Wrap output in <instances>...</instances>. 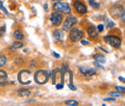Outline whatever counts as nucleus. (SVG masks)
<instances>
[{"label":"nucleus","mask_w":125,"mask_h":106,"mask_svg":"<svg viewBox=\"0 0 125 106\" xmlns=\"http://www.w3.org/2000/svg\"><path fill=\"white\" fill-rule=\"evenodd\" d=\"M48 77H49V74L47 73L45 71H38L35 75H34V78H35V81L40 84V85H43L45 84L48 80Z\"/></svg>","instance_id":"f257e3e1"},{"label":"nucleus","mask_w":125,"mask_h":106,"mask_svg":"<svg viewBox=\"0 0 125 106\" xmlns=\"http://www.w3.org/2000/svg\"><path fill=\"white\" fill-rule=\"evenodd\" d=\"M53 9L56 11V12H58V13H63V14H70V12H71V9H70V7H69V5L68 4H66V3H61V2H59L58 1V3H55L54 4V6H53Z\"/></svg>","instance_id":"f03ea898"},{"label":"nucleus","mask_w":125,"mask_h":106,"mask_svg":"<svg viewBox=\"0 0 125 106\" xmlns=\"http://www.w3.org/2000/svg\"><path fill=\"white\" fill-rule=\"evenodd\" d=\"M30 76H31V72L29 71H21L18 74V82L23 84V85H27V84H30L31 83V79H30Z\"/></svg>","instance_id":"7ed1b4c3"},{"label":"nucleus","mask_w":125,"mask_h":106,"mask_svg":"<svg viewBox=\"0 0 125 106\" xmlns=\"http://www.w3.org/2000/svg\"><path fill=\"white\" fill-rule=\"evenodd\" d=\"M104 40L106 43H108L110 46H112L113 47L118 48L121 46V40L116 36H106L104 38Z\"/></svg>","instance_id":"20e7f679"},{"label":"nucleus","mask_w":125,"mask_h":106,"mask_svg":"<svg viewBox=\"0 0 125 106\" xmlns=\"http://www.w3.org/2000/svg\"><path fill=\"white\" fill-rule=\"evenodd\" d=\"M75 23H76V17L75 16H68V17H66L65 20H64V23H63V30H70L74 26Z\"/></svg>","instance_id":"39448f33"},{"label":"nucleus","mask_w":125,"mask_h":106,"mask_svg":"<svg viewBox=\"0 0 125 106\" xmlns=\"http://www.w3.org/2000/svg\"><path fill=\"white\" fill-rule=\"evenodd\" d=\"M83 37V32L77 28H74L70 31V39L72 42H78Z\"/></svg>","instance_id":"423d86ee"},{"label":"nucleus","mask_w":125,"mask_h":106,"mask_svg":"<svg viewBox=\"0 0 125 106\" xmlns=\"http://www.w3.org/2000/svg\"><path fill=\"white\" fill-rule=\"evenodd\" d=\"M50 20H51V22L53 23V25L59 26L62 21V15H61V14H59L58 12L53 13V14L51 15V16H50Z\"/></svg>","instance_id":"0eeeda50"},{"label":"nucleus","mask_w":125,"mask_h":106,"mask_svg":"<svg viewBox=\"0 0 125 106\" xmlns=\"http://www.w3.org/2000/svg\"><path fill=\"white\" fill-rule=\"evenodd\" d=\"M73 5H74V7H75L76 11L78 12L79 14L84 15V14H86V13H87V7H86V6H85L81 1H74Z\"/></svg>","instance_id":"6e6552de"},{"label":"nucleus","mask_w":125,"mask_h":106,"mask_svg":"<svg viewBox=\"0 0 125 106\" xmlns=\"http://www.w3.org/2000/svg\"><path fill=\"white\" fill-rule=\"evenodd\" d=\"M123 12H124L123 7H121V6H119V5L114 6V7L112 8V10H111V13H112L113 16H115V17L120 16V15H121Z\"/></svg>","instance_id":"1a4fd4ad"},{"label":"nucleus","mask_w":125,"mask_h":106,"mask_svg":"<svg viewBox=\"0 0 125 106\" xmlns=\"http://www.w3.org/2000/svg\"><path fill=\"white\" fill-rule=\"evenodd\" d=\"M79 70H80V71H81L82 73H84L87 77L94 75V74H95V72H96L95 70H94V69H88V68H86V67H80Z\"/></svg>","instance_id":"9d476101"},{"label":"nucleus","mask_w":125,"mask_h":106,"mask_svg":"<svg viewBox=\"0 0 125 106\" xmlns=\"http://www.w3.org/2000/svg\"><path fill=\"white\" fill-rule=\"evenodd\" d=\"M7 79H8V74L5 71H2L0 70V85L1 86H4L7 84Z\"/></svg>","instance_id":"9b49d317"},{"label":"nucleus","mask_w":125,"mask_h":106,"mask_svg":"<svg viewBox=\"0 0 125 106\" xmlns=\"http://www.w3.org/2000/svg\"><path fill=\"white\" fill-rule=\"evenodd\" d=\"M53 36L57 42H62V40H63V34L61 30H55Z\"/></svg>","instance_id":"f8f14e48"},{"label":"nucleus","mask_w":125,"mask_h":106,"mask_svg":"<svg viewBox=\"0 0 125 106\" xmlns=\"http://www.w3.org/2000/svg\"><path fill=\"white\" fill-rule=\"evenodd\" d=\"M88 35L90 38H94L97 36V30L94 26H91L90 28H88Z\"/></svg>","instance_id":"ddd939ff"},{"label":"nucleus","mask_w":125,"mask_h":106,"mask_svg":"<svg viewBox=\"0 0 125 106\" xmlns=\"http://www.w3.org/2000/svg\"><path fill=\"white\" fill-rule=\"evenodd\" d=\"M94 60L96 61V62H98V63H105V56L104 55H102V54H99V53H97V54H95L94 56Z\"/></svg>","instance_id":"4468645a"},{"label":"nucleus","mask_w":125,"mask_h":106,"mask_svg":"<svg viewBox=\"0 0 125 106\" xmlns=\"http://www.w3.org/2000/svg\"><path fill=\"white\" fill-rule=\"evenodd\" d=\"M17 94H18L19 96H28L30 94V91L27 90V89H21V90L17 92Z\"/></svg>","instance_id":"2eb2a0df"},{"label":"nucleus","mask_w":125,"mask_h":106,"mask_svg":"<svg viewBox=\"0 0 125 106\" xmlns=\"http://www.w3.org/2000/svg\"><path fill=\"white\" fill-rule=\"evenodd\" d=\"M14 37H15V39H16V40H22V39L24 38L23 34L20 32V30L15 31V32H14Z\"/></svg>","instance_id":"dca6fc26"},{"label":"nucleus","mask_w":125,"mask_h":106,"mask_svg":"<svg viewBox=\"0 0 125 106\" xmlns=\"http://www.w3.org/2000/svg\"><path fill=\"white\" fill-rule=\"evenodd\" d=\"M22 43H20V42H15L14 44H13V46L11 47V49H17V48H20V47H22Z\"/></svg>","instance_id":"f3484780"},{"label":"nucleus","mask_w":125,"mask_h":106,"mask_svg":"<svg viewBox=\"0 0 125 106\" xmlns=\"http://www.w3.org/2000/svg\"><path fill=\"white\" fill-rule=\"evenodd\" d=\"M90 5L93 7V8H94V9H98L100 6H99V4L95 1V0H90Z\"/></svg>","instance_id":"a211bd4d"},{"label":"nucleus","mask_w":125,"mask_h":106,"mask_svg":"<svg viewBox=\"0 0 125 106\" xmlns=\"http://www.w3.org/2000/svg\"><path fill=\"white\" fill-rule=\"evenodd\" d=\"M65 104L66 105H71V106H77L78 105V102L76 100H66L65 101Z\"/></svg>","instance_id":"6ab92c4d"},{"label":"nucleus","mask_w":125,"mask_h":106,"mask_svg":"<svg viewBox=\"0 0 125 106\" xmlns=\"http://www.w3.org/2000/svg\"><path fill=\"white\" fill-rule=\"evenodd\" d=\"M6 57L5 56H3V55H1L0 56V67H3V66H5V64H6Z\"/></svg>","instance_id":"aec40b11"},{"label":"nucleus","mask_w":125,"mask_h":106,"mask_svg":"<svg viewBox=\"0 0 125 106\" xmlns=\"http://www.w3.org/2000/svg\"><path fill=\"white\" fill-rule=\"evenodd\" d=\"M50 75H52V83L55 84V80H56V71H53L50 73Z\"/></svg>","instance_id":"412c9836"},{"label":"nucleus","mask_w":125,"mask_h":106,"mask_svg":"<svg viewBox=\"0 0 125 106\" xmlns=\"http://www.w3.org/2000/svg\"><path fill=\"white\" fill-rule=\"evenodd\" d=\"M115 89H116V91L120 92L121 94H124V93H125L124 87H119V86H116V87H115Z\"/></svg>","instance_id":"4be33fe9"},{"label":"nucleus","mask_w":125,"mask_h":106,"mask_svg":"<svg viewBox=\"0 0 125 106\" xmlns=\"http://www.w3.org/2000/svg\"><path fill=\"white\" fill-rule=\"evenodd\" d=\"M110 95H112V96H120V94L115 93V92H111L110 93Z\"/></svg>","instance_id":"5701e85b"},{"label":"nucleus","mask_w":125,"mask_h":106,"mask_svg":"<svg viewBox=\"0 0 125 106\" xmlns=\"http://www.w3.org/2000/svg\"><path fill=\"white\" fill-rule=\"evenodd\" d=\"M106 21H107V23H108V27H109V28H111V27L114 26V22L111 21L110 19H106Z\"/></svg>","instance_id":"b1692460"},{"label":"nucleus","mask_w":125,"mask_h":106,"mask_svg":"<svg viewBox=\"0 0 125 106\" xmlns=\"http://www.w3.org/2000/svg\"><path fill=\"white\" fill-rule=\"evenodd\" d=\"M5 30H6V27L5 26H0V36H2L3 34H4V32H5Z\"/></svg>","instance_id":"393cba45"},{"label":"nucleus","mask_w":125,"mask_h":106,"mask_svg":"<svg viewBox=\"0 0 125 106\" xmlns=\"http://www.w3.org/2000/svg\"><path fill=\"white\" fill-rule=\"evenodd\" d=\"M103 30H104V25L99 24V25H98V31H99V32H102Z\"/></svg>","instance_id":"a878e982"},{"label":"nucleus","mask_w":125,"mask_h":106,"mask_svg":"<svg viewBox=\"0 0 125 106\" xmlns=\"http://www.w3.org/2000/svg\"><path fill=\"white\" fill-rule=\"evenodd\" d=\"M80 41H81V40H80ZM81 43H82V45H84V46H88V45L90 44V43H89L88 41H86V40H82Z\"/></svg>","instance_id":"bb28decb"},{"label":"nucleus","mask_w":125,"mask_h":106,"mask_svg":"<svg viewBox=\"0 0 125 106\" xmlns=\"http://www.w3.org/2000/svg\"><path fill=\"white\" fill-rule=\"evenodd\" d=\"M68 87H69L72 91H76V87H75V86H73L71 83H70V84H68Z\"/></svg>","instance_id":"cd10ccee"},{"label":"nucleus","mask_w":125,"mask_h":106,"mask_svg":"<svg viewBox=\"0 0 125 106\" xmlns=\"http://www.w3.org/2000/svg\"><path fill=\"white\" fill-rule=\"evenodd\" d=\"M0 8H1L2 10H3V12H4V13H5L6 15H8V12H7V10H6V9H5V8H4L3 6H2V4H1V2H0Z\"/></svg>","instance_id":"c85d7f7f"},{"label":"nucleus","mask_w":125,"mask_h":106,"mask_svg":"<svg viewBox=\"0 0 125 106\" xmlns=\"http://www.w3.org/2000/svg\"><path fill=\"white\" fill-rule=\"evenodd\" d=\"M94 66H95V67H98V68H100V69H104V68H103V67H102L98 62H95V63H94Z\"/></svg>","instance_id":"c756f323"},{"label":"nucleus","mask_w":125,"mask_h":106,"mask_svg":"<svg viewBox=\"0 0 125 106\" xmlns=\"http://www.w3.org/2000/svg\"><path fill=\"white\" fill-rule=\"evenodd\" d=\"M104 100L105 101H115V97H108V98H105Z\"/></svg>","instance_id":"7c9ffc66"},{"label":"nucleus","mask_w":125,"mask_h":106,"mask_svg":"<svg viewBox=\"0 0 125 106\" xmlns=\"http://www.w3.org/2000/svg\"><path fill=\"white\" fill-rule=\"evenodd\" d=\"M56 87H57V89H58V90H61V89H62V87H63V86H62V84H58Z\"/></svg>","instance_id":"2f4dec72"},{"label":"nucleus","mask_w":125,"mask_h":106,"mask_svg":"<svg viewBox=\"0 0 125 106\" xmlns=\"http://www.w3.org/2000/svg\"><path fill=\"white\" fill-rule=\"evenodd\" d=\"M52 54H53V55H54L56 58H59V57H60V55H59V54H57L56 52H52Z\"/></svg>","instance_id":"473e14b6"},{"label":"nucleus","mask_w":125,"mask_h":106,"mask_svg":"<svg viewBox=\"0 0 125 106\" xmlns=\"http://www.w3.org/2000/svg\"><path fill=\"white\" fill-rule=\"evenodd\" d=\"M121 20H122V21L124 22V20H125V18H124V12H123V13L121 14Z\"/></svg>","instance_id":"72a5a7b5"},{"label":"nucleus","mask_w":125,"mask_h":106,"mask_svg":"<svg viewBox=\"0 0 125 106\" xmlns=\"http://www.w3.org/2000/svg\"><path fill=\"white\" fill-rule=\"evenodd\" d=\"M118 79H119V80H120V81H121V82H123V83H124V82H125V80H124V77H120V76H119V78H118Z\"/></svg>","instance_id":"f704fd0d"},{"label":"nucleus","mask_w":125,"mask_h":106,"mask_svg":"<svg viewBox=\"0 0 125 106\" xmlns=\"http://www.w3.org/2000/svg\"><path fill=\"white\" fill-rule=\"evenodd\" d=\"M44 8H45V10L47 11V4H45V5H44Z\"/></svg>","instance_id":"c9c22d12"},{"label":"nucleus","mask_w":125,"mask_h":106,"mask_svg":"<svg viewBox=\"0 0 125 106\" xmlns=\"http://www.w3.org/2000/svg\"><path fill=\"white\" fill-rule=\"evenodd\" d=\"M52 1H61V0H52Z\"/></svg>","instance_id":"e433bc0d"}]
</instances>
